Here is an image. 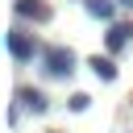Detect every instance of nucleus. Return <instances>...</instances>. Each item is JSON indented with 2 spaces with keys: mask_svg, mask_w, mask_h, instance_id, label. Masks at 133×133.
Returning <instances> with one entry per match:
<instances>
[{
  "mask_svg": "<svg viewBox=\"0 0 133 133\" xmlns=\"http://www.w3.org/2000/svg\"><path fill=\"white\" fill-rule=\"evenodd\" d=\"M8 54H12L17 62H33V58H37V54H46V50H42L25 29H12V33H8Z\"/></svg>",
  "mask_w": 133,
  "mask_h": 133,
  "instance_id": "f03ea898",
  "label": "nucleus"
},
{
  "mask_svg": "<svg viewBox=\"0 0 133 133\" xmlns=\"http://www.w3.org/2000/svg\"><path fill=\"white\" fill-rule=\"evenodd\" d=\"M12 8H17V17H25V21H37V25H46V21L54 17V8H50L46 0H17Z\"/></svg>",
  "mask_w": 133,
  "mask_h": 133,
  "instance_id": "7ed1b4c3",
  "label": "nucleus"
},
{
  "mask_svg": "<svg viewBox=\"0 0 133 133\" xmlns=\"http://www.w3.org/2000/svg\"><path fill=\"white\" fill-rule=\"evenodd\" d=\"M42 62H46V71H50L54 79H66V75L75 71V54H71L66 46H46Z\"/></svg>",
  "mask_w": 133,
  "mask_h": 133,
  "instance_id": "f257e3e1",
  "label": "nucleus"
},
{
  "mask_svg": "<svg viewBox=\"0 0 133 133\" xmlns=\"http://www.w3.org/2000/svg\"><path fill=\"white\" fill-rule=\"evenodd\" d=\"M83 4L96 21H112V12H116V0H83Z\"/></svg>",
  "mask_w": 133,
  "mask_h": 133,
  "instance_id": "423d86ee",
  "label": "nucleus"
},
{
  "mask_svg": "<svg viewBox=\"0 0 133 133\" xmlns=\"http://www.w3.org/2000/svg\"><path fill=\"white\" fill-rule=\"evenodd\" d=\"M87 104H91V96H87V91H75V96H71V112H83Z\"/></svg>",
  "mask_w": 133,
  "mask_h": 133,
  "instance_id": "6e6552de",
  "label": "nucleus"
},
{
  "mask_svg": "<svg viewBox=\"0 0 133 133\" xmlns=\"http://www.w3.org/2000/svg\"><path fill=\"white\" fill-rule=\"evenodd\" d=\"M17 96H21V104H25V108H29L33 116H42V112L50 108V100H46V91H37V87H21Z\"/></svg>",
  "mask_w": 133,
  "mask_h": 133,
  "instance_id": "20e7f679",
  "label": "nucleus"
},
{
  "mask_svg": "<svg viewBox=\"0 0 133 133\" xmlns=\"http://www.w3.org/2000/svg\"><path fill=\"white\" fill-rule=\"evenodd\" d=\"M129 37H133V29H129V25H112L104 42H108V50L116 54V50H125V46H129Z\"/></svg>",
  "mask_w": 133,
  "mask_h": 133,
  "instance_id": "39448f33",
  "label": "nucleus"
},
{
  "mask_svg": "<svg viewBox=\"0 0 133 133\" xmlns=\"http://www.w3.org/2000/svg\"><path fill=\"white\" fill-rule=\"evenodd\" d=\"M91 71H96V79H104V83L116 79V62H112V58H100V54H96V58H91Z\"/></svg>",
  "mask_w": 133,
  "mask_h": 133,
  "instance_id": "0eeeda50",
  "label": "nucleus"
},
{
  "mask_svg": "<svg viewBox=\"0 0 133 133\" xmlns=\"http://www.w3.org/2000/svg\"><path fill=\"white\" fill-rule=\"evenodd\" d=\"M116 4H125V8H133V0H116Z\"/></svg>",
  "mask_w": 133,
  "mask_h": 133,
  "instance_id": "1a4fd4ad",
  "label": "nucleus"
}]
</instances>
